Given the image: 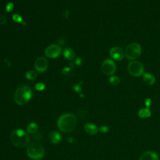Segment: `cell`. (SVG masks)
<instances>
[{"instance_id": "obj_21", "label": "cell", "mask_w": 160, "mask_h": 160, "mask_svg": "<svg viewBox=\"0 0 160 160\" xmlns=\"http://www.w3.org/2000/svg\"><path fill=\"white\" fill-rule=\"evenodd\" d=\"M45 84L42 82H38L35 85V89L38 91H43L45 89Z\"/></svg>"}, {"instance_id": "obj_14", "label": "cell", "mask_w": 160, "mask_h": 160, "mask_svg": "<svg viewBox=\"0 0 160 160\" xmlns=\"http://www.w3.org/2000/svg\"><path fill=\"white\" fill-rule=\"evenodd\" d=\"M62 55L64 58L68 60H72L75 57V52L74 50L71 48H65L62 51Z\"/></svg>"}, {"instance_id": "obj_26", "label": "cell", "mask_w": 160, "mask_h": 160, "mask_svg": "<svg viewBox=\"0 0 160 160\" xmlns=\"http://www.w3.org/2000/svg\"><path fill=\"white\" fill-rule=\"evenodd\" d=\"M6 21H7V19L5 16H4V15L0 16V24H4L6 22Z\"/></svg>"}, {"instance_id": "obj_5", "label": "cell", "mask_w": 160, "mask_h": 160, "mask_svg": "<svg viewBox=\"0 0 160 160\" xmlns=\"http://www.w3.org/2000/svg\"><path fill=\"white\" fill-rule=\"evenodd\" d=\"M141 54V47L137 42H132L129 44L125 51V55L129 60H135L138 59Z\"/></svg>"}, {"instance_id": "obj_12", "label": "cell", "mask_w": 160, "mask_h": 160, "mask_svg": "<svg viewBox=\"0 0 160 160\" xmlns=\"http://www.w3.org/2000/svg\"><path fill=\"white\" fill-rule=\"evenodd\" d=\"M139 160H159V157L153 151H146L141 154Z\"/></svg>"}, {"instance_id": "obj_25", "label": "cell", "mask_w": 160, "mask_h": 160, "mask_svg": "<svg viewBox=\"0 0 160 160\" xmlns=\"http://www.w3.org/2000/svg\"><path fill=\"white\" fill-rule=\"evenodd\" d=\"M152 104V101L150 98H147L145 101H144V104L146 105V108H149Z\"/></svg>"}, {"instance_id": "obj_13", "label": "cell", "mask_w": 160, "mask_h": 160, "mask_svg": "<svg viewBox=\"0 0 160 160\" xmlns=\"http://www.w3.org/2000/svg\"><path fill=\"white\" fill-rule=\"evenodd\" d=\"M49 141L52 144H58L61 141V134L57 131H52L50 133L49 136Z\"/></svg>"}, {"instance_id": "obj_24", "label": "cell", "mask_w": 160, "mask_h": 160, "mask_svg": "<svg viewBox=\"0 0 160 160\" xmlns=\"http://www.w3.org/2000/svg\"><path fill=\"white\" fill-rule=\"evenodd\" d=\"M73 89L78 93H80L81 92V91H82V88H81V86L79 84L74 85L73 86Z\"/></svg>"}, {"instance_id": "obj_20", "label": "cell", "mask_w": 160, "mask_h": 160, "mask_svg": "<svg viewBox=\"0 0 160 160\" xmlns=\"http://www.w3.org/2000/svg\"><path fill=\"white\" fill-rule=\"evenodd\" d=\"M12 19L16 22H23L22 17L18 14H14L12 15Z\"/></svg>"}, {"instance_id": "obj_28", "label": "cell", "mask_w": 160, "mask_h": 160, "mask_svg": "<svg viewBox=\"0 0 160 160\" xmlns=\"http://www.w3.org/2000/svg\"><path fill=\"white\" fill-rule=\"evenodd\" d=\"M69 70H70L69 68H65L63 69V70L62 71V73L65 74V72H68L69 71Z\"/></svg>"}, {"instance_id": "obj_11", "label": "cell", "mask_w": 160, "mask_h": 160, "mask_svg": "<svg viewBox=\"0 0 160 160\" xmlns=\"http://www.w3.org/2000/svg\"><path fill=\"white\" fill-rule=\"evenodd\" d=\"M84 130L89 135H95L99 131L98 126L92 122L86 123L84 125Z\"/></svg>"}, {"instance_id": "obj_1", "label": "cell", "mask_w": 160, "mask_h": 160, "mask_svg": "<svg viewBox=\"0 0 160 160\" xmlns=\"http://www.w3.org/2000/svg\"><path fill=\"white\" fill-rule=\"evenodd\" d=\"M77 124V118L71 113H66L61 115L57 121L59 130L64 132H70L73 131Z\"/></svg>"}, {"instance_id": "obj_10", "label": "cell", "mask_w": 160, "mask_h": 160, "mask_svg": "<svg viewBox=\"0 0 160 160\" xmlns=\"http://www.w3.org/2000/svg\"><path fill=\"white\" fill-rule=\"evenodd\" d=\"M110 56L116 61H121L125 55V53L122 48L115 46L112 48L109 51Z\"/></svg>"}, {"instance_id": "obj_18", "label": "cell", "mask_w": 160, "mask_h": 160, "mask_svg": "<svg viewBox=\"0 0 160 160\" xmlns=\"http://www.w3.org/2000/svg\"><path fill=\"white\" fill-rule=\"evenodd\" d=\"M37 76H38L37 72L35 71H32V70L28 71L25 74L26 78L29 80H32V79H36Z\"/></svg>"}, {"instance_id": "obj_27", "label": "cell", "mask_w": 160, "mask_h": 160, "mask_svg": "<svg viewBox=\"0 0 160 160\" xmlns=\"http://www.w3.org/2000/svg\"><path fill=\"white\" fill-rule=\"evenodd\" d=\"M75 64H76V65H78V66H79V65H81V63H82V59H81V58H79V57H78V58H77L76 59V60H75Z\"/></svg>"}, {"instance_id": "obj_3", "label": "cell", "mask_w": 160, "mask_h": 160, "mask_svg": "<svg viewBox=\"0 0 160 160\" xmlns=\"http://www.w3.org/2000/svg\"><path fill=\"white\" fill-rule=\"evenodd\" d=\"M12 144L19 148L25 147L29 141V137L27 132L21 129L14 130L10 136Z\"/></svg>"}, {"instance_id": "obj_8", "label": "cell", "mask_w": 160, "mask_h": 160, "mask_svg": "<svg viewBox=\"0 0 160 160\" xmlns=\"http://www.w3.org/2000/svg\"><path fill=\"white\" fill-rule=\"evenodd\" d=\"M101 69L106 75H112L116 71V65L111 59H106L102 63Z\"/></svg>"}, {"instance_id": "obj_4", "label": "cell", "mask_w": 160, "mask_h": 160, "mask_svg": "<svg viewBox=\"0 0 160 160\" xmlns=\"http://www.w3.org/2000/svg\"><path fill=\"white\" fill-rule=\"evenodd\" d=\"M44 149L42 145L39 143L30 144L26 149L28 156L34 160L41 159L44 156Z\"/></svg>"}, {"instance_id": "obj_15", "label": "cell", "mask_w": 160, "mask_h": 160, "mask_svg": "<svg viewBox=\"0 0 160 160\" xmlns=\"http://www.w3.org/2000/svg\"><path fill=\"white\" fill-rule=\"evenodd\" d=\"M143 80L144 82L148 85H152L156 81L155 77L149 73H145L143 74Z\"/></svg>"}, {"instance_id": "obj_22", "label": "cell", "mask_w": 160, "mask_h": 160, "mask_svg": "<svg viewBox=\"0 0 160 160\" xmlns=\"http://www.w3.org/2000/svg\"><path fill=\"white\" fill-rule=\"evenodd\" d=\"M99 131L102 133H106L109 131V128L107 126H102L99 129Z\"/></svg>"}, {"instance_id": "obj_9", "label": "cell", "mask_w": 160, "mask_h": 160, "mask_svg": "<svg viewBox=\"0 0 160 160\" xmlns=\"http://www.w3.org/2000/svg\"><path fill=\"white\" fill-rule=\"evenodd\" d=\"M34 67L39 72H43L46 71L48 67V62L47 59L42 56L38 58L34 62Z\"/></svg>"}, {"instance_id": "obj_23", "label": "cell", "mask_w": 160, "mask_h": 160, "mask_svg": "<svg viewBox=\"0 0 160 160\" xmlns=\"http://www.w3.org/2000/svg\"><path fill=\"white\" fill-rule=\"evenodd\" d=\"M14 8V4L12 2H9L6 6V11L7 12H11Z\"/></svg>"}, {"instance_id": "obj_2", "label": "cell", "mask_w": 160, "mask_h": 160, "mask_svg": "<svg viewBox=\"0 0 160 160\" xmlns=\"http://www.w3.org/2000/svg\"><path fill=\"white\" fill-rule=\"evenodd\" d=\"M32 92L31 89L26 85H22L17 88L14 92V99L15 102L19 106L28 103L31 99Z\"/></svg>"}, {"instance_id": "obj_17", "label": "cell", "mask_w": 160, "mask_h": 160, "mask_svg": "<svg viewBox=\"0 0 160 160\" xmlns=\"http://www.w3.org/2000/svg\"><path fill=\"white\" fill-rule=\"evenodd\" d=\"M38 129V125L36 122H30L27 126V131L31 134H34L37 132Z\"/></svg>"}, {"instance_id": "obj_16", "label": "cell", "mask_w": 160, "mask_h": 160, "mask_svg": "<svg viewBox=\"0 0 160 160\" xmlns=\"http://www.w3.org/2000/svg\"><path fill=\"white\" fill-rule=\"evenodd\" d=\"M151 112L149 108H142L139 110L138 112V115L141 118H147L151 116Z\"/></svg>"}, {"instance_id": "obj_6", "label": "cell", "mask_w": 160, "mask_h": 160, "mask_svg": "<svg viewBox=\"0 0 160 160\" xmlns=\"http://www.w3.org/2000/svg\"><path fill=\"white\" fill-rule=\"evenodd\" d=\"M128 70L130 74L135 77L144 74V66L140 62L137 61L130 62L128 66Z\"/></svg>"}, {"instance_id": "obj_29", "label": "cell", "mask_w": 160, "mask_h": 160, "mask_svg": "<svg viewBox=\"0 0 160 160\" xmlns=\"http://www.w3.org/2000/svg\"><path fill=\"white\" fill-rule=\"evenodd\" d=\"M69 11L66 10V11H64V12L63 15H64V16L65 18H68V16H69Z\"/></svg>"}, {"instance_id": "obj_7", "label": "cell", "mask_w": 160, "mask_h": 160, "mask_svg": "<svg viewBox=\"0 0 160 160\" xmlns=\"http://www.w3.org/2000/svg\"><path fill=\"white\" fill-rule=\"evenodd\" d=\"M62 49L59 45L51 44L46 48L44 51L45 56L49 58L54 59L58 58L61 53Z\"/></svg>"}, {"instance_id": "obj_19", "label": "cell", "mask_w": 160, "mask_h": 160, "mask_svg": "<svg viewBox=\"0 0 160 160\" xmlns=\"http://www.w3.org/2000/svg\"><path fill=\"white\" fill-rule=\"evenodd\" d=\"M109 81L111 84L114 86H117L120 82V79L116 76H113L109 78Z\"/></svg>"}]
</instances>
